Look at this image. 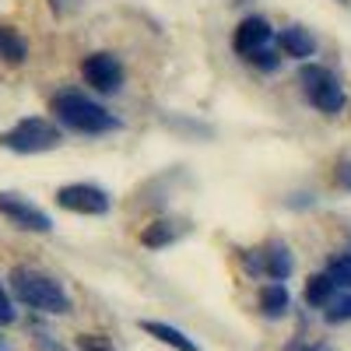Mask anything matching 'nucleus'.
Returning a JSON list of instances; mask_svg holds the SVG:
<instances>
[{
	"instance_id": "f257e3e1",
	"label": "nucleus",
	"mask_w": 351,
	"mask_h": 351,
	"mask_svg": "<svg viewBox=\"0 0 351 351\" xmlns=\"http://www.w3.org/2000/svg\"><path fill=\"white\" fill-rule=\"evenodd\" d=\"M11 295L28 306V309H36V313H49V316H67L74 309L71 295H67V288L56 281L53 274L46 271H36V267H14L11 271Z\"/></svg>"
},
{
	"instance_id": "f03ea898",
	"label": "nucleus",
	"mask_w": 351,
	"mask_h": 351,
	"mask_svg": "<svg viewBox=\"0 0 351 351\" xmlns=\"http://www.w3.org/2000/svg\"><path fill=\"white\" fill-rule=\"evenodd\" d=\"M53 116L60 120L67 130L74 134H88V137H95V134H112V130H120V120L102 106L95 102L92 95H84V92H74V88H67V92H56L53 102H49Z\"/></svg>"
},
{
	"instance_id": "7ed1b4c3",
	"label": "nucleus",
	"mask_w": 351,
	"mask_h": 351,
	"mask_svg": "<svg viewBox=\"0 0 351 351\" xmlns=\"http://www.w3.org/2000/svg\"><path fill=\"white\" fill-rule=\"evenodd\" d=\"M60 141L64 134L56 130V123L43 120V116H25L11 130L0 134V148H8L14 155H43V152L60 148Z\"/></svg>"
},
{
	"instance_id": "20e7f679",
	"label": "nucleus",
	"mask_w": 351,
	"mask_h": 351,
	"mask_svg": "<svg viewBox=\"0 0 351 351\" xmlns=\"http://www.w3.org/2000/svg\"><path fill=\"white\" fill-rule=\"evenodd\" d=\"M299 81H302V92H306L309 106H316L319 112L334 116V112H341V109H344V88H341V81H337L327 67H319V64H306V67H302V74H299Z\"/></svg>"
},
{
	"instance_id": "39448f33",
	"label": "nucleus",
	"mask_w": 351,
	"mask_h": 351,
	"mask_svg": "<svg viewBox=\"0 0 351 351\" xmlns=\"http://www.w3.org/2000/svg\"><path fill=\"white\" fill-rule=\"evenodd\" d=\"M56 204L71 215H84V218H102L112 208V197L95 186V183H67L56 190Z\"/></svg>"
},
{
	"instance_id": "423d86ee",
	"label": "nucleus",
	"mask_w": 351,
	"mask_h": 351,
	"mask_svg": "<svg viewBox=\"0 0 351 351\" xmlns=\"http://www.w3.org/2000/svg\"><path fill=\"white\" fill-rule=\"evenodd\" d=\"M0 215L21 232H39V236H49L53 232V218L43 208H36V204H28L25 197L8 193V190H0Z\"/></svg>"
},
{
	"instance_id": "0eeeda50",
	"label": "nucleus",
	"mask_w": 351,
	"mask_h": 351,
	"mask_svg": "<svg viewBox=\"0 0 351 351\" xmlns=\"http://www.w3.org/2000/svg\"><path fill=\"white\" fill-rule=\"evenodd\" d=\"M291 267H295V260H291V250L281 239H271L267 246L246 253V271L250 274H263L271 281H285L291 274Z\"/></svg>"
},
{
	"instance_id": "6e6552de",
	"label": "nucleus",
	"mask_w": 351,
	"mask_h": 351,
	"mask_svg": "<svg viewBox=\"0 0 351 351\" xmlns=\"http://www.w3.org/2000/svg\"><path fill=\"white\" fill-rule=\"evenodd\" d=\"M274 43V28L267 25V18H260V14H250L236 25V32H232V49H236L243 60H256V56L263 49H271Z\"/></svg>"
},
{
	"instance_id": "1a4fd4ad",
	"label": "nucleus",
	"mask_w": 351,
	"mask_h": 351,
	"mask_svg": "<svg viewBox=\"0 0 351 351\" xmlns=\"http://www.w3.org/2000/svg\"><path fill=\"white\" fill-rule=\"evenodd\" d=\"M81 77H84V84H92L95 92L112 95L123 88V64L116 60L112 53H92L81 60Z\"/></svg>"
},
{
	"instance_id": "9d476101",
	"label": "nucleus",
	"mask_w": 351,
	"mask_h": 351,
	"mask_svg": "<svg viewBox=\"0 0 351 351\" xmlns=\"http://www.w3.org/2000/svg\"><path fill=\"white\" fill-rule=\"evenodd\" d=\"M148 337H155V341H162L165 348H176V351H200L180 327H172V324H162V319H141L137 324Z\"/></svg>"
},
{
	"instance_id": "9b49d317",
	"label": "nucleus",
	"mask_w": 351,
	"mask_h": 351,
	"mask_svg": "<svg viewBox=\"0 0 351 351\" xmlns=\"http://www.w3.org/2000/svg\"><path fill=\"white\" fill-rule=\"evenodd\" d=\"M281 53L291 56V60H306V56L316 53V39L309 36V28L302 25H288L281 32Z\"/></svg>"
},
{
	"instance_id": "f8f14e48",
	"label": "nucleus",
	"mask_w": 351,
	"mask_h": 351,
	"mask_svg": "<svg viewBox=\"0 0 351 351\" xmlns=\"http://www.w3.org/2000/svg\"><path fill=\"white\" fill-rule=\"evenodd\" d=\"M341 295V288H337V281L324 271V274H313L309 281H306V306L309 309H327L334 299Z\"/></svg>"
},
{
	"instance_id": "ddd939ff",
	"label": "nucleus",
	"mask_w": 351,
	"mask_h": 351,
	"mask_svg": "<svg viewBox=\"0 0 351 351\" xmlns=\"http://www.w3.org/2000/svg\"><path fill=\"white\" fill-rule=\"evenodd\" d=\"M183 236V228L176 225V221H152L148 228L141 232V243L148 246V250H165V246H172L176 239Z\"/></svg>"
},
{
	"instance_id": "4468645a",
	"label": "nucleus",
	"mask_w": 351,
	"mask_h": 351,
	"mask_svg": "<svg viewBox=\"0 0 351 351\" xmlns=\"http://www.w3.org/2000/svg\"><path fill=\"white\" fill-rule=\"evenodd\" d=\"M288 306H291V295H288V288H285L281 281H271L267 288L260 291V309H263V316L278 319V316L288 313Z\"/></svg>"
},
{
	"instance_id": "2eb2a0df",
	"label": "nucleus",
	"mask_w": 351,
	"mask_h": 351,
	"mask_svg": "<svg viewBox=\"0 0 351 351\" xmlns=\"http://www.w3.org/2000/svg\"><path fill=\"white\" fill-rule=\"evenodd\" d=\"M0 60L14 64V67L28 60V43L14 32V28H8V25H0Z\"/></svg>"
},
{
	"instance_id": "dca6fc26",
	"label": "nucleus",
	"mask_w": 351,
	"mask_h": 351,
	"mask_svg": "<svg viewBox=\"0 0 351 351\" xmlns=\"http://www.w3.org/2000/svg\"><path fill=\"white\" fill-rule=\"evenodd\" d=\"M327 274L337 281V288H341V291H351V253L334 256V260L327 263Z\"/></svg>"
},
{
	"instance_id": "f3484780",
	"label": "nucleus",
	"mask_w": 351,
	"mask_h": 351,
	"mask_svg": "<svg viewBox=\"0 0 351 351\" xmlns=\"http://www.w3.org/2000/svg\"><path fill=\"white\" fill-rule=\"evenodd\" d=\"M327 324H344V319H351V291H341V295L324 309Z\"/></svg>"
},
{
	"instance_id": "a211bd4d",
	"label": "nucleus",
	"mask_w": 351,
	"mask_h": 351,
	"mask_svg": "<svg viewBox=\"0 0 351 351\" xmlns=\"http://www.w3.org/2000/svg\"><path fill=\"white\" fill-rule=\"evenodd\" d=\"M18 319V309H14V299L8 295V288L0 285V327H8Z\"/></svg>"
},
{
	"instance_id": "6ab92c4d",
	"label": "nucleus",
	"mask_w": 351,
	"mask_h": 351,
	"mask_svg": "<svg viewBox=\"0 0 351 351\" xmlns=\"http://www.w3.org/2000/svg\"><path fill=\"white\" fill-rule=\"evenodd\" d=\"M77 348H81V351H112V344H109L102 334H81V337H77Z\"/></svg>"
},
{
	"instance_id": "aec40b11",
	"label": "nucleus",
	"mask_w": 351,
	"mask_h": 351,
	"mask_svg": "<svg viewBox=\"0 0 351 351\" xmlns=\"http://www.w3.org/2000/svg\"><path fill=\"white\" fill-rule=\"evenodd\" d=\"M253 64H256V67H263V71H274V67H278V56H274L271 49H263Z\"/></svg>"
},
{
	"instance_id": "412c9836",
	"label": "nucleus",
	"mask_w": 351,
	"mask_h": 351,
	"mask_svg": "<svg viewBox=\"0 0 351 351\" xmlns=\"http://www.w3.org/2000/svg\"><path fill=\"white\" fill-rule=\"evenodd\" d=\"M337 183H341L344 190H351V162H341V165H337Z\"/></svg>"
},
{
	"instance_id": "4be33fe9",
	"label": "nucleus",
	"mask_w": 351,
	"mask_h": 351,
	"mask_svg": "<svg viewBox=\"0 0 351 351\" xmlns=\"http://www.w3.org/2000/svg\"><path fill=\"white\" fill-rule=\"evenodd\" d=\"M295 351H330V348H313V344H309V348H295Z\"/></svg>"
},
{
	"instance_id": "5701e85b",
	"label": "nucleus",
	"mask_w": 351,
	"mask_h": 351,
	"mask_svg": "<svg viewBox=\"0 0 351 351\" xmlns=\"http://www.w3.org/2000/svg\"><path fill=\"white\" fill-rule=\"evenodd\" d=\"M0 351H11V344H8V337H0Z\"/></svg>"
}]
</instances>
